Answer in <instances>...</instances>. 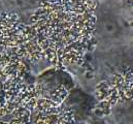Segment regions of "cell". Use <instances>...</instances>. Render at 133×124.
<instances>
[{
  "instance_id": "6da1fadb",
  "label": "cell",
  "mask_w": 133,
  "mask_h": 124,
  "mask_svg": "<svg viewBox=\"0 0 133 124\" xmlns=\"http://www.w3.org/2000/svg\"><path fill=\"white\" fill-rule=\"evenodd\" d=\"M98 0H42L28 25L37 42L50 48L94 41Z\"/></svg>"
},
{
  "instance_id": "7a4b0ae2",
  "label": "cell",
  "mask_w": 133,
  "mask_h": 124,
  "mask_svg": "<svg viewBox=\"0 0 133 124\" xmlns=\"http://www.w3.org/2000/svg\"><path fill=\"white\" fill-rule=\"evenodd\" d=\"M126 25L111 6L98 3L96 8L94 42L97 46L96 51H106L126 46L124 44L126 36Z\"/></svg>"
},
{
  "instance_id": "3957f363",
  "label": "cell",
  "mask_w": 133,
  "mask_h": 124,
  "mask_svg": "<svg viewBox=\"0 0 133 124\" xmlns=\"http://www.w3.org/2000/svg\"><path fill=\"white\" fill-rule=\"evenodd\" d=\"M37 91L44 98L56 100L59 97L65 98L67 93L74 88V82L71 76L62 69L50 68L40 73L36 81Z\"/></svg>"
},
{
  "instance_id": "277c9868",
  "label": "cell",
  "mask_w": 133,
  "mask_h": 124,
  "mask_svg": "<svg viewBox=\"0 0 133 124\" xmlns=\"http://www.w3.org/2000/svg\"><path fill=\"white\" fill-rule=\"evenodd\" d=\"M96 104V98L82 88H72L62 100V108L72 116L76 124H85L92 119Z\"/></svg>"
},
{
  "instance_id": "5b68a950",
  "label": "cell",
  "mask_w": 133,
  "mask_h": 124,
  "mask_svg": "<svg viewBox=\"0 0 133 124\" xmlns=\"http://www.w3.org/2000/svg\"><path fill=\"white\" fill-rule=\"evenodd\" d=\"M42 0H0V13L20 17H30L39 7Z\"/></svg>"
},
{
  "instance_id": "8992f818",
  "label": "cell",
  "mask_w": 133,
  "mask_h": 124,
  "mask_svg": "<svg viewBox=\"0 0 133 124\" xmlns=\"http://www.w3.org/2000/svg\"><path fill=\"white\" fill-rule=\"evenodd\" d=\"M103 120L105 124H132V99L117 103Z\"/></svg>"
},
{
  "instance_id": "52a82bcc",
  "label": "cell",
  "mask_w": 133,
  "mask_h": 124,
  "mask_svg": "<svg viewBox=\"0 0 133 124\" xmlns=\"http://www.w3.org/2000/svg\"><path fill=\"white\" fill-rule=\"evenodd\" d=\"M0 124H27L25 116L12 114H0Z\"/></svg>"
},
{
  "instance_id": "ba28073f",
  "label": "cell",
  "mask_w": 133,
  "mask_h": 124,
  "mask_svg": "<svg viewBox=\"0 0 133 124\" xmlns=\"http://www.w3.org/2000/svg\"><path fill=\"white\" fill-rule=\"evenodd\" d=\"M85 124H105L103 118H97V117H93L92 119H90L88 122Z\"/></svg>"
},
{
  "instance_id": "9c48e42d",
  "label": "cell",
  "mask_w": 133,
  "mask_h": 124,
  "mask_svg": "<svg viewBox=\"0 0 133 124\" xmlns=\"http://www.w3.org/2000/svg\"><path fill=\"white\" fill-rule=\"evenodd\" d=\"M2 95H3V88H2V84L0 82V101L2 99Z\"/></svg>"
}]
</instances>
